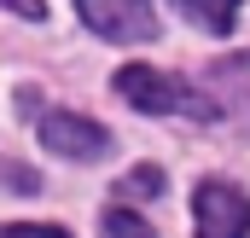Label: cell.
I'll return each instance as SVG.
<instances>
[{
	"mask_svg": "<svg viewBox=\"0 0 250 238\" xmlns=\"http://www.w3.org/2000/svg\"><path fill=\"white\" fill-rule=\"evenodd\" d=\"M76 12L99 41H117V47L157 41V6L151 0H76Z\"/></svg>",
	"mask_w": 250,
	"mask_h": 238,
	"instance_id": "7a4b0ae2",
	"label": "cell"
},
{
	"mask_svg": "<svg viewBox=\"0 0 250 238\" xmlns=\"http://www.w3.org/2000/svg\"><path fill=\"white\" fill-rule=\"evenodd\" d=\"M6 12H18V18H47V0H0Z\"/></svg>",
	"mask_w": 250,
	"mask_h": 238,
	"instance_id": "8fae6325",
	"label": "cell"
},
{
	"mask_svg": "<svg viewBox=\"0 0 250 238\" xmlns=\"http://www.w3.org/2000/svg\"><path fill=\"white\" fill-rule=\"evenodd\" d=\"M117 99L146 111V117H192V122H215V99L204 87H192L187 76L151 70V64H123L117 70Z\"/></svg>",
	"mask_w": 250,
	"mask_h": 238,
	"instance_id": "6da1fadb",
	"label": "cell"
},
{
	"mask_svg": "<svg viewBox=\"0 0 250 238\" xmlns=\"http://www.w3.org/2000/svg\"><path fill=\"white\" fill-rule=\"evenodd\" d=\"M209 99H215V111H227V117L250 122V53H239V59H221L215 70H209Z\"/></svg>",
	"mask_w": 250,
	"mask_h": 238,
	"instance_id": "5b68a950",
	"label": "cell"
},
{
	"mask_svg": "<svg viewBox=\"0 0 250 238\" xmlns=\"http://www.w3.org/2000/svg\"><path fill=\"white\" fill-rule=\"evenodd\" d=\"M35 134H41V145L53 157H64V163H93V157L111 151V134L99 122L76 117V111H47V117L35 122Z\"/></svg>",
	"mask_w": 250,
	"mask_h": 238,
	"instance_id": "277c9868",
	"label": "cell"
},
{
	"mask_svg": "<svg viewBox=\"0 0 250 238\" xmlns=\"http://www.w3.org/2000/svg\"><path fill=\"white\" fill-rule=\"evenodd\" d=\"M117 192H123V198H157V192H163V175H157L151 163H140V169H128V175H123Z\"/></svg>",
	"mask_w": 250,
	"mask_h": 238,
	"instance_id": "ba28073f",
	"label": "cell"
},
{
	"mask_svg": "<svg viewBox=\"0 0 250 238\" xmlns=\"http://www.w3.org/2000/svg\"><path fill=\"white\" fill-rule=\"evenodd\" d=\"M175 6H181V18H187V23H198L204 35H227L245 0H175Z\"/></svg>",
	"mask_w": 250,
	"mask_h": 238,
	"instance_id": "8992f818",
	"label": "cell"
},
{
	"mask_svg": "<svg viewBox=\"0 0 250 238\" xmlns=\"http://www.w3.org/2000/svg\"><path fill=\"white\" fill-rule=\"evenodd\" d=\"M192 221H198V238H250V198L233 180H198Z\"/></svg>",
	"mask_w": 250,
	"mask_h": 238,
	"instance_id": "3957f363",
	"label": "cell"
},
{
	"mask_svg": "<svg viewBox=\"0 0 250 238\" xmlns=\"http://www.w3.org/2000/svg\"><path fill=\"white\" fill-rule=\"evenodd\" d=\"M0 238H70L59 227H35V221H18V227H0Z\"/></svg>",
	"mask_w": 250,
	"mask_h": 238,
	"instance_id": "9c48e42d",
	"label": "cell"
},
{
	"mask_svg": "<svg viewBox=\"0 0 250 238\" xmlns=\"http://www.w3.org/2000/svg\"><path fill=\"white\" fill-rule=\"evenodd\" d=\"M0 175L12 180V186H18V192H35V175H29V169H23V163H0Z\"/></svg>",
	"mask_w": 250,
	"mask_h": 238,
	"instance_id": "30bf717a",
	"label": "cell"
},
{
	"mask_svg": "<svg viewBox=\"0 0 250 238\" xmlns=\"http://www.w3.org/2000/svg\"><path fill=\"white\" fill-rule=\"evenodd\" d=\"M99 233H105V238H157V233H151V221H140V215L123 209V203H111V209L99 215Z\"/></svg>",
	"mask_w": 250,
	"mask_h": 238,
	"instance_id": "52a82bcc",
	"label": "cell"
}]
</instances>
